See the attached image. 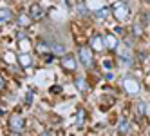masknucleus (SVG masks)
I'll return each instance as SVG.
<instances>
[{"mask_svg": "<svg viewBox=\"0 0 150 136\" xmlns=\"http://www.w3.org/2000/svg\"><path fill=\"white\" fill-rule=\"evenodd\" d=\"M112 13H114V16L120 20V22H123V20H127L128 18V6L125 4V2H116L114 6H112Z\"/></svg>", "mask_w": 150, "mask_h": 136, "instance_id": "obj_1", "label": "nucleus"}, {"mask_svg": "<svg viewBox=\"0 0 150 136\" xmlns=\"http://www.w3.org/2000/svg\"><path fill=\"white\" fill-rule=\"evenodd\" d=\"M78 56H80L81 64H83L85 67H92V55H91V47L81 46V47L78 49Z\"/></svg>", "mask_w": 150, "mask_h": 136, "instance_id": "obj_2", "label": "nucleus"}, {"mask_svg": "<svg viewBox=\"0 0 150 136\" xmlns=\"http://www.w3.org/2000/svg\"><path fill=\"white\" fill-rule=\"evenodd\" d=\"M123 87H125V91L128 93V95H137V93H139V83H137V80H134L130 76H127L123 80Z\"/></svg>", "mask_w": 150, "mask_h": 136, "instance_id": "obj_3", "label": "nucleus"}, {"mask_svg": "<svg viewBox=\"0 0 150 136\" xmlns=\"http://www.w3.org/2000/svg\"><path fill=\"white\" fill-rule=\"evenodd\" d=\"M24 118L18 116V114H13L11 118H9V127L13 129V132H22L24 131Z\"/></svg>", "mask_w": 150, "mask_h": 136, "instance_id": "obj_4", "label": "nucleus"}, {"mask_svg": "<svg viewBox=\"0 0 150 136\" xmlns=\"http://www.w3.org/2000/svg\"><path fill=\"white\" fill-rule=\"evenodd\" d=\"M89 47L94 49V51H103V49H105V40H103V36L94 35V36L91 38V46H89Z\"/></svg>", "mask_w": 150, "mask_h": 136, "instance_id": "obj_5", "label": "nucleus"}, {"mask_svg": "<svg viewBox=\"0 0 150 136\" xmlns=\"http://www.w3.org/2000/svg\"><path fill=\"white\" fill-rule=\"evenodd\" d=\"M62 66L65 67L67 71H74V69H76V58H74V55L62 56Z\"/></svg>", "mask_w": 150, "mask_h": 136, "instance_id": "obj_6", "label": "nucleus"}, {"mask_svg": "<svg viewBox=\"0 0 150 136\" xmlns=\"http://www.w3.org/2000/svg\"><path fill=\"white\" fill-rule=\"evenodd\" d=\"M29 16L33 20H40L42 16H44V9H42L38 4H31L29 6Z\"/></svg>", "mask_w": 150, "mask_h": 136, "instance_id": "obj_7", "label": "nucleus"}, {"mask_svg": "<svg viewBox=\"0 0 150 136\" xmlns=\"http://www.w3.org/2000/svg\"><path fill=\"white\" fill-rule=\"evenodd\" d=\"M103 40H105V47H107V49H116V47H117V38H116L112 33H107V35L103 36Z\"/></svg>", "mask_w": 150, "mask_h": 136, "instance_id": "obj_8", "label": "nucleus"}, {"mask_svg": "<svg viewBox=\"0 0 150 136\" xmlns=\"http://www.w3.org/2000/svg\"><path fill=\"white\" fill-rule=\"evenodd\" d=\"M18 64L22 67H31L33 66V56L27 55V53H20L18 55Z\"/></svg>", "mask_w": 150, "mask_h": 136, "instance_id": "obj_9", "label": "nucleus"}, {"mask_svg": "<svg viewBox=\"0 0 150 136\" xmlns=\"http://www.w3.org/2000/svg\"><path fill=\"white\" fill-rule=\"evenodd\" d=\"M51 53L52 55H63L65 53V47H63V44H58V42H51Z\"/></svg>", "mask_w": 150, "mask_h": 136, "instance_id": "obj_10", "label": "nucleus"}, {"mask_svg": "<svg viewBox=\"0 0 150 136\" xmlns=\"http://www.w3.org/2000/svg\"><path fill=\"white\" fill-rule=\"evenodd\" d=\"M9 20H11V9H9V7H2V11H0V22H2V26L7 24Z\"/></svg>", "mask_w": 150, "mask_h": 136, "instance_id": "obj_11", "label": "nucleus"}, {"mask_svg": "<svg viewBox=\"0 0 150 136\" xmlns=\"http://www.w3.org/2000/svg\"><path fill=\"white\" fill-rule=\"evenodd\" d=\"M109 15H110V9L109 7H101V9H98V11H94V16L96 18H101V20L107 18Z\"/></svg>", "mask_w": 150, "mask_h": 136, "instance_id": "obj_12", "label": "nucleus"}, {"mask_svg": "<svg viewBox=\"0 0 150 136\" xmlns=\"http://www.w3.org/2000/svg\"><path fill=\"white\" fill-rule=\"evenodd\" d=\"M136 111H137V116H139V118H143L145 114H146V105H145V102H139V103H137V107H136Z\"/></svg>", "mask_w": 150, "mask_h": 136, "instance_id": "obj_13", "label": "nucleus"}, {"mask_svg": "<svg viewBox=\"0 0 150 136\" xmlns=\"http://www.w3.org/2000/svg\"><path fill=\"white\" fill-rule=\"evenodd\" d=\"M29 20H31V16L20 15V16H18V26H20V27H27V26H29Z\"/></svg>", "mask_w": 150, "mask_h": 136, "instance_id": "obj_14", "label": "nucleus"}, {"mask_svg": "<svg viewBox=\"0 0 150 136\" xmlns=\"http://www.w3.org/2000/svg\"><path fill=\"white\" fill-rule=\"evenodd\" d=\"M127 132H128V120L121 118V122H120V134H127Z\"/></svg>", "mask_w": 150, "mask_h": 136, "instance_id": "obj_15", "label": "nucleus"}, {"mask_svg": "<svg viewBox=\"0 0 150 136\" xmlns=\"http://www.w3.org/2000/svg\"><path fill=\"white\" fill-rule=\"evenodd\" d=\"M76 85H78L80 91H87V89H89L87 83H85V78H83V76H78V78H76Z\"/></svg>", "mask_w": 150, "mask_h": 136, "instance_id": "obj_16", "label": "nucleus"}, {"mask_svg": "<svg viewBox=\"0 0 150 136\" xmlns=\"http://www.w3.org/2000/svg\"><path fill=\"white\" fill-rule=\"evenodd\" d=\"M78 13H80L81 16H87V15H89V11H87V6H85L83 2H80V4H78Z\"/></svg>", "mask_w": 150, "mask_h": 136, "instance_id": "obj_17", "label": "nucleus"}, {"mask_svg": "<svg viewBox=\"0 0 150 136\" xmlns=\"http://www.w3.org/2000/svg\"><path fill=\"white\" fill-rule=\"evenodd\" d=\"M132 33H134L136 36H139V35H141V26H139V24H136V26L132 27Z\"/></svg>", "mask_w": 150, "mask_h": 136, "instance_id": "obj_18", "label": "nucleus"}, {"mask_svg": "<svg viewBox=\"0 0 150 136\" xmlns=\"http://www.w3.org/2000/svg\"><path fill=\"white\" fill-rule=\"evenodd\" d=\"M83 118H85V111H78V125H81L83 123Z\"/></svg>", "mask_w": 150, "mask_h": 136, "instance_id": "obj_19", "label": "nucleus"}, {"mask_svg": "<svg viewBox=\"0 0 150 136\" xmlns=\"http://www.w3.org/2000/svg\"><path fill=\"white\" fill-rule=\"evenodd\" d=\"M103 67H105V69H112V62H110V60H105V62H103Z\"/></svg>", "mask_w": 150, "mask_h": 136, "instance_id": "obj_20", "label": "nucleus"}, {"mask_svg": "<svg viewBox=\"0 0 150 136\" xmlns=\"http://www.w3.org/2000/svg\"><path fill=\"white\" fill-rule=\"evenodd\" d=\"M31 100H33V93H27V98H25V102H27V103H31Z\"/></svg>", "mask_w": 150, "mask_h": 136, "instance_id": "obj_21", "label": "nucleus"}, {"mask_svg": "<svg viewBox=\"0 0 150 136\" xmlns=\"http://www.w3.org/2000/svg\"><path fill=\"white\" fill-rule=\"evenodd\" d=\"M42 136H51V134H47V132H42Z\"/></svg>", "mask_w": 150, "mask_h": 136, "instance_id": "obj_22", "label": "nucleus"}, {"mask_svg": "<svg viewBox=\"0 0 150 136\" xmlns=\"http://www.w3.org/2000/svg\"><path fill=\"white\" fill-rule=\"evenodd\" d=\"M11 136H20V134H16V132H15V134H11Z\"/></svg>", "mask_w": 150, "mask_h": 136, "instance_id": "obj_23", "label": "nucleus"}, {"mask_svg": "<svg viewBox=\"0 0 150 136\" xmlns=\"http://www.w3.org/2000/svg\"><path fill=\"white\" fill-rule=\"evenodd\" d=\"M146 2H148V4H150V0H146Z\"/></svg>", "mask_w": 150, "mask_h": 136, "instance_id": "obj_24", "label": "nucleus"}]
</instances>
